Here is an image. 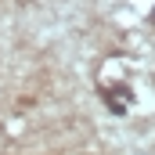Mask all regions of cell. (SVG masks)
Instances as JSON below:
<instances>
[{"mask_svg":"<svg viewBox=\"0 0 155 155\" xmlns=\"http://www.w3.org/2000/svg\"><path fill=\"white\" fill-rule=\"evenodd\" d=\"M152 22H155V11H152Z\"/></svg>","mask_w":155,"mask_h":155,"instance_id":"cell-1","label":"cell"}]
</instances>
